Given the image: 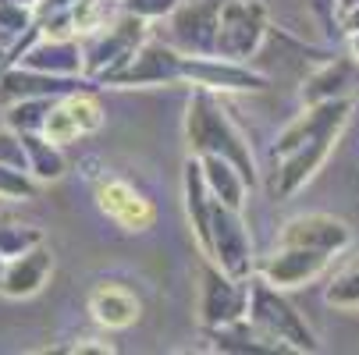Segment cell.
Here are the masks:
<instances>
[{
    "label": "cell",
    "mask_w": 359,
    "mask_h": 355,
    "mask_svg": "<svg viewBox=\"0 0 359 355\" xmlns=\"http://www.w3.org/2000/svg\"><path fill=\"white\" fill-rule=\"evenodd\" d=\"M355 99H327V104L302 107L295 121H288L278 132L274 142V199H292L317 178V171L327 164L334 146L352 118Z\"/></svg>",
    "instance_id": "6da1fadb"
},
{
    "label": "cell",
    "mask_w": 359,
    "mask_h": 355,
    "mask_svg": "<svg viewBox=\"0 0 359 355\" xmlns=\"http://www.w3.org/2000/svg\"><path fill=\"white\" fill-rule=\"evenodd\" d=\"M185 142H189V153L196 157H207L217 153L224 160H231L249 185H256V157L249 149V139L242 135V128L231 121V114L221 104V92L214 89H192L189 104H185Z\"/></svg>",
    "instance_id": "7a4b0ae2"
},
{
    "label": "cell",
    "mask_w": 359,
    "mask_h": 355,
    "mask_svg": "<svg viewBox=\"0 0 359 355\" xmlns=\"http://www.w3.org/2000/svg\"><path fill=\"white\" fill-rule=\"evenodd\" d=\"M264 334H271L274 341H281L288 351H320V337L317 330L306 323V316L285 298L281 288H274L267 277L252 274L249 277V313H245Z\"/></svg>",
    "instance_id": "3957f363"
},
{
    "label": "cell",
    "mask_w": 359,
    "mask_h": 355,
    "mask_svg": "<svg viewBox=\"0 0 359 355\" xmlns=\"http://www.w3.org/2000/svg\"><path fill=\"white\" fill-rule=\"evenodd\" d=\"M196 245H199L203 256L214 260L231 277H252L256 274V256H252V238H249L245 217H242V210L228 207L217 195H214L207 228L196 235Z\"/></svg>",
    "instance_id": "277c9868"
},
{
    "label": "cell",
    "mask_w": 359,
    "mask_h": 355,
    "mask_svg": "<svg viewBox=\"0 0 359 355\" xmlns=\"http://www.w3.org/2000/svg\"><path fill=\"white\" fill-rule=\"evenodd\" d=\"M149 39V22L121 11L114 22H107L104 29H96L89 36H82V54H86V78L93 82H107L114 71H121L139 46Z\"/></svg>",
    "instance_id": "5b68a950"
},
{
    "label": "cell",
    "mask_w": 359,
    "mask_h": 355,
    "mask_svg": "<svg viewBox=\"0 0 359 355\" xmlns=\"http://www.w3.org/2000/svg\"><path fill=\"white\" fill-rule=\"evenodd\" d=\"M189 71H192V54L178 50L175 43H161V39H146L139 46V54L114 71L104 85L114 89H146V85H189Z\"/></svg>",
    "instance_id": "8992f818"
},
{
    "label": "cell",
    "mask_w": 359,
    "mask_h": 355,
    "mask_svg": "<svg viewBox=\"0 0 359 355\" xmlns=\"http://www.w3.org/2000/svg\"><path fill=\"white\" fill-rule=\"evenodd\" d=\"M196 313H199L203 330H217V327H228L235 320H245V313H249V277H231L214 260L203 256Z\"/></svg>",
    "instance_id": "52a82bcc"
},
{
    "label": "cell",
    "mask_w": 359,
    "mask_h": 355,
    "mask_svg": "<svg viewBox=\"0 0 359 355\" xmlns=\"http://www.w3.org/2000/svg\"><path fill=\"white\" fill-rule=\"evenodd\" d=\"M267 8L260 0H224L217 25V54L249 64L267 39Z\"/></svg>",
    "instance_id": "ba28073f"
},
{
    "label": "cell",
    "mask_w": 359,
    "mask_h": 355,
    "mask_svg": "<svg viewBox=\"0 0 359 355\" xmlns=\"http://www.w3.org/2000/svg\"><path fill=\"white\" fill-rule=\"evenodd\" d=\"M93 192H96V207L104 210L118 228H125L132 235L149 231L153 221H157V207H153L132 181H125L118 174H100Z\"/></svg>",
    "instance_id": "9c48e42d"
},
{
    "label": "cell",
    "mask_w": 359,
    "mask_h": 355,
    "mask_svg": "<svg viewBox=\"0 0 359 355\" xmlns=\"http://www.w3.org/2000/svg\"><path fill=\"white\" fill-rule=\"evenodd\" d=\"M224 0H182L171 15V43L185 54H217Z\"/></svg>",
    "instance_id": "30bf717a"
},
{
    "label": "cell",
    "mask_w": 359,
    "mask_h": 355,
    "mask_svg": "<svg viewBox=\"0 0 359 355\" xmlns=\"http://www.w3.org/2000/svg\"><path fill=\"white\" fill-rule=\"evenodd\" d=\"M100 128H104V104H100V96L89 92V89H75L54 104L43 135H50L61 146H72V142H79V139L100 132Z\"/></svg>",
    "instance_id": "8fae6325"
},
{
    "label": "cell",
    "mask_w": 359,
    "mask_h": 355,
    "mask_svg": "<svg viewBox=\"0 0 359 355\" xmlns=\"http://www.w3.org/2000/svg\"><path fill=\"white\" fill-rule=\"evenodd\" d=\"M331 263H334L331 252H317V249H306V245H278L264 263H256V274L267 277L281 291H295L302 284L317 281Z\"/></svg>",
    "instance_id": "7c38bea8"
},
{
    "label": "cell",
    "mask_w": 359,
    "mask_h": 355,
    "mask_svg": "<svg viewBox=\"0 0 359 355\" xmlns=\"http://www.w3.org/2000/svg\"><path fill=\"white\" fill-rule=\"evenodd\" d=\"M15 64L50 71V75H68V78H86V54H82V39L75 36H36L22 46V54Z\"/></svg>",
    "instance_id": "4fadbf2b"
},
{
    "label": "cell",
    "mask_w": 359,
    "mask_h": 355,
    "mask_svg": "<svg viewBox=\"0 0 359 355\" xmlns=\"http://www.w3.org/2000/svg\"><path fill=\"white\" fill-rule=\"evenodd\" d=\"M278 245H306V249L341 256L352 245V228L334 214H299V217L281 224Z\"/></svg>",
    "instance_id": "5bb4252c"
},
{
    "label": "cell",
    "mask_w": 359,
    "mask_h": 355,
    "mask_svg": "<svg viewBox=\"0 0 359 355\" xmlns=\"http://www.w3.org/2000/svg\"><path fill=\"white\" fill-rule=\"evenodd\" d=\"M302 107L313 104H327V99H355L359 96V61L348 57H327L324 64H317L306 75L302 89Z\"/></svg>",
    "instance_id": "9a60e30c"
},
{
    "label": "cell",
    "mask_w": 359,
    "mask_h": 355,
    "mask_svg": "<svg viewBox=\"0 0 359 355\" xmlns=\"http://www.w3.org/2000/svg\"><path fill=\"white\" fill-rule=\"evenodd\" d=\"M50 274H54V252L46 249V242L25 249L22 256H11L0 277V295L4 298H32L46 288Z\"/></svg>",
    "instance_id": "2e32d148"
},
{
    "label": "cell",
    "mask_w": 359,
    "mask_h": 355,
    "mask_svg": "<svg viewBox=\"0 0 359 355\" xmlns=\"http://www.w3.org/2000/svg\"><path fill=\"white\" fill-rule=\"evenodd\" d=\"M82 85L86 78H68V75H50L25 64H11L0 71V104H15V99H25V96H68Z\"/></svg>",
    "instance_id": "e0dca14e"
},
{
    "label": "cell",
    "mask_w": 359,
    "mask_h": 355,
    "mask_svg": "<svg viewBox=\"0 0 359 355\" xmlns=\"http://www.w3.org/2000/svg\"><path fill=\"white\" fill-rule=\"evenodd\" d=\"M89 316L104 327V330H128L139 323L142 316V302L135 298V291H128L125 284H96L89 291Z\"/></svg>",
    "instance_id": "ac0fdd59"
},
{
    "label": "cell",
    "mask_w": 359,
    "mask_h": 355,
    "mask_svg": "<svg viewBox=\"0 0 359 355\" xmlns=\"http://www.w3.org/2000/svg\"><path fill=\"white\" fill-rule=\"evenodd\" d=\"M207 337L214 341L210 348L214 351H224V355H285L288 351L281 341H274L271 334H264L249 316L245 320H235L228 327L207 330Z\"/></svg>",
    "instance_id": "d6986e66"
},
{
    "label": "cell",
    "mask_w": 359,
    "mask_h": 355,
    "mask_svg": "<svg viewBox=\"0 0 359 355\" xmlns=\"http://www.w3.org/2000/svg\"><path fill=\"white\" fill-rule=\"evenodd\" d=\"M196 157V153H192ZM199 164H203V178H207V185H210V192L221 199V202H228V207H235V210H242L245 207V195H249V178L231 164V160H224V157H217V153H207V157H199Z\"/></svg>",
    "instance_id": "ffe728a7"
},
{
    "label": "cell",
    "mask_w": 359,
    "mask_h": 355,
    "mask_svg": "<svg viewBox=\"0 0 359 355\" xmlns=\"http://www.w3.org/2000/svg\"><path fill=\"white\" fill-rule=\"evenodd\" d=\"M22 142H25V153H29V174L39 181V185H50V181H61L65 171H68V160H65V146L54 142L43 132H18Z\"/></svg>",
    "instance_id": "44dd1931"
},
{
    "label": "cell",
    "mask_w": 359,
    "mask_h": 355,
    "mask_svg": "<svg viewBox=\"0 0 359 355\" xmlns=\"http://www.w3.org/2000/svg\"><path fill=\"white\" fill-rule=\"evenodd\" d=\"M324 302L331 309H341V313H359V252L331 274L327 288H324Z\"/></svg>",
    "instance_id": "7402d4cb"
},
{
    "label": "cell",
    "mask_w": 359,
    "mask_h": 355,
    "mask_svg": "<svg viewBox=\"0 0 359 355\" xmlns=\"http://www.w3.org/2000/svg\"><path fill=\"white\" fill-rule=\"evenodd\" d=\"M57 99L61 96H25L15 104H4V125L15 132H43Z\"/></svg>",
    "instance_id": "603a6c76"
},
{
    "label": "cell",
    "mask_w": 359,
    "mask_h": 355,
    "mask_svg": "<svg viewBox=\"0 0 359 355\" xmlns=\"http://www.w3.org/2000/svg\"><path fill=\"white\" fill-rule=\"evenodd\" d=\"M36 188H39V181L25 167H11L0 160V199L4 202H32Z\"/></svg>",
    "instance_id": "cb8c5ba5"
},
{
    "label": "cell",
    "mask_w": 359,
    "mask_h": 355,
    "mask_svg": "<svg viewBox=\"0 0 359 355\" xmlns=\"http://www.w3.org/2000/svg\"><path fill=\"white\" fill-rule=\"evenodd\" d=\"M0 32H8L11 39H25L29 32H36V8L22 0H0Z\"/></svg>",
    "instance_id": "d4e9b609"
},
{
    "label": "cell",
    "mask_w": 359,
    "mask_h": 355,
    "mask_svg": "<svg viewBox=\"0 0 359 355\" xmlns=\"http://www.w3.org/2000/svg\"><path fill=\"white\" fill-rule=\"evenodd\" d=\"M43 242V231L32 228V224H0V252L11 260V256H22L25 249L39 245Z\"/></svg>",
    "instance_id": "484cf974"
},
{
    "label": "cell",
    "mask_w": 359,
    "mask_h": 355,
    "mask_svg": "<svg viewBox=\"0 0 359 355\" xmlns=\"http://www.w3.org/2000/svg\"><path fill=\"white\" fill-rule=\"evenodd\" d=\"M0 160L11 164V167H25L29 171V153H25V142L15 128H0Z\"/></svg>",
    "instance_id": "4316f807"
},
{
    "label": "cell",
    "mask_w": 359,
    "mask_h": 355,
    "mask_svg": "<svg viewBox=\"0 0 359 355\" xmlns=\"http://www.w3.org/2000/svg\"><path fill=\"white\" fill-rule=\"evenodd\" d=\"M121 4H125V11L153 22V18H171L182 0H121Z\"/></svg>",
    "instance_id": "83f0119b"
},
{
    "label": "cell",
    "mask_w": 359,
    "mask_h": 355,
    "mask_svg": "<svg viewBox=\"0 0 359 355\" xmlns=\"http://www.w3.org/2000/svg\"><path fill=\"white\" fill-rule=\"evenodd\" d=\"M54 351H68V355H114L118 348L111 341H104V337H75L72 344L54 348Z\"/></svg>",
    "instance_id": "f1b7e54d"
},
{
    "label": "cell",
    "mask_w": 359,
    "mask_h": 355,
    "mask_svg": "<svg viewBox=\"0 0 359 355\" xmlns=\"http://www.w3.org/2000/svg\"><path fill=\"white\" fill-rule=\"evenodd\" d=\"M338 32L348 39V36H359V0L348 8H338Z\"/></svg>",
    "instance_id": "f546056e"
},
{
    "label": "cell",
    "mask_w": 359,
    "mask_h": 355,
    "mask_svg": "<svg viewBox=\"0 0 359 355\" xmlns=\"http://www.w3.org/2000/svg\"><path fill=\"white\" fill-rule=\"evenodd\" d=\"M313 11L327 32H338V0H313Z\"/></svg>",
    "instance_id": "4dcf8cb0"
},
{
    "label": "cell",
    "mask_w": 359,
    "mask_h": 355,
    "mask_svg": "<svg viewBox=\"0 0 359 355\" xmlns=\"http://www.w3.org/2000/svg\"><path fill=\"white\" fill-rule=\"evenodd\" d=\"M11 64H15L11 46H4V43H0V71H4V68H11Z\"/></svg>",
    "instance_id": "1f68e13d"
},
{
    "label": "cell",
    "mask_w": 359,
    "mask_h": 355,
    "mask_svg": "<svg viewBox=\"0 0 359 355\" xmlns=\"http://www.w3.org/2000/svg\"><path fill=\"white\" fill-rule=\"evenodd\" d=\"M348 54L359 61V36H348Z\"/></svg>",
    "instance_id": "d6a6232c"
},
{
    "label": "cell",
    "mask_w": 359,
    "mask_h": 355,
    "mask_svg": "<svg viewBox=\"0 0 359 355\" xmlns=\"http://www.w3.org/2000/svg\"><path fill=\"white\" fill-rule=\"evenodd\" d=\"M4 267H8V256H4V252H0V277H4Z\"/></svg>",
    "instance_id": "836d02e7"
},
{
    "label": "cell",
    "mask_w": 359,
    "mask_h": 355,
    "mask_svg": "<svg viewBox=\"0 0 359 355\" xmlns=\"http://www.w3.org/2000/svg\"><path fill=\"white\" fill-rule=\"evenodd\" d=\"M22 4H29V8H39V4H43V0H22Z\"/></svg>",
    "instance_id": "e575fe53"
}]
</instances>
